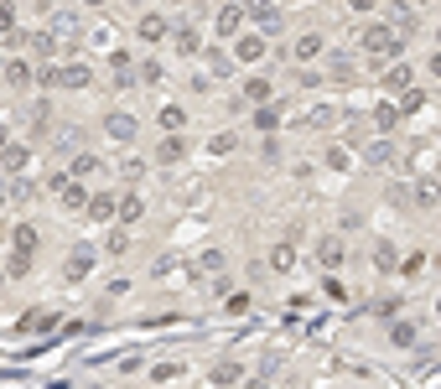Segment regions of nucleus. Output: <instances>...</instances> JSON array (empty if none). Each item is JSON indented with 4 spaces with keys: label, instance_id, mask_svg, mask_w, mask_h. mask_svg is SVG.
<instances>
[{
    "label": "nucleus",
    "instance_id": "obj_1",
    "mask_svg": "<svg viewBox=\"0 0 441 389\" xmlns=\"http://www.w3.org/2000/svg\"><path fill=\"white\" fill-rule=\"evenodd\" d=\"M358 47H364L374 62H390V58H400V32H395V26H364Z\"/></svg>",
    "mask_w": 441,
    "mask_h": 389
},
{
    "label": "nucleus",
    "instance_id": "obj_2",
    "mask_svg": "<svg viewBox=\"0 0 441 389\" xmlns=\"http://www.w3.org/2000/svg\"><path fill=\"white\" fill-rule=\"evenodd\" d=\"M104 136H110V140H119V145H125V140H136V119H130L125 110L104 114Z\"/></svg>",
    "mask_w": 441,
    "mask_h": 389
},
{
    "label": "nucleus",
    "instance_id": "obj_3",
    "mask_svg": "<svg viewBox=\"0 0 441 389\" xmlns=\"http://www.w3.org/2000/svg\"><path fill=\"white\" fill-rule=\"evenodd\" d=\"M291 58H296V62H317V58H322V32H301L296 47H291Z\"/></svg>",
    "mask_w": 441,
    "mask_h": 389
},
{
    "label": "nucleus",
    "instance_id": "obj_4",
    "mask_svg": "<svg viewBox=\"0 0 441 389\" xmlns=\"http://www.w3.org/2000/svg\"><path fill=\"white\" fill-rule=\"evenodd\" d=\"M213 26H218V37H239V26H244V6H239V0H229V6L218 11V21H213Z\"/></svg>",
    "mask_w": 441,
    "mask_h": 389
},
{
    "label": "nucleus",
    "instance_id": "obj_5",
    "mask_svg": "<svg viewBox=\"0 0 441 389\" xmlns=\"http://www.w3.org/2000/svg\"><path fill=\"white\" fill-rule=\"evenodd\" d=\"M114 208H119V197H114V192H99V197H88V208H84V213H88L93 223H110V218H114Z\"/></svg>",
    "mask_w": 441,
    "mask_h": 389
},
{
    "label": "nucleus",
    "instance_id": "obj_6",
    "mask_svg": "<svg viewBox=\"0 0 441 389\" xmlns=\"http://www.w3.org/2000/svg\"><path fill=\"white\" fill-rule=\"evenodd\" d=\"M265 58V42H260V37H234V62H260Z\"/></svg>",
    "mask_w": 441,
    "mask_h": 389
},
{
    "label": "nucleus",
    "instance_id": "obj_7",
    "mask_svg": "<svg viewBox=\"0 0 441 389\" xmlns=\"http://www.w3.org/2000/svg\"><path fill=\"white\" fill-rule=\"evenodd\" d=\"M88 270H93V249L78 244V254H68V265H62V275H68V280H84Z\"/></svg>",
    "mask_w": 441,
    "mask_h": 389
},
{
    "label": "nucleus",
    "instance_id": "obj_8",
    "mask_svg": "<svg viewBox=\"0 0 441 389\" xmlns=\"http://www.w3.org/2000/svg\"><path fill=\"white\" fill-rule=\"evenodd\" d=\"M166 32H171V26H166L162 11H145V16H140V37H145V42H162Z\"/></svg>",
    "mask_w": 441,
    "mask_h": 389
},
{
    "label": "nucleus",
    "instance_id": "obj_9",
    "mask_svg": "<svg viewBox=\"0 0 441 389\" xmlns=\"http://www.w3.org/2000/svg\"><path fill=\"white\" fill-rule=\"evenodd\" d=\"M239 6H244V11H249V16H255L260 26H275V21H280L275 0H239Z\"/></svg>",
    "mask_w": 441,
    "mask_h": 389
},
{
    "label": "nucleus",
    "instance_id": "obj_10",
    "mask_svg": "<svg viewBox=\"0 0 441 389\" xmlns=\"http://www.w3.org/2000/svg\"><path fill=\"white\" fill-rule=\"evenodd\" d=\"M58 197H62V208H68V213H78V208H88V192H84V187H78L73 177H68V182H62V187H58Z\"/></svg>",
    "mask_w": 441,
    "mask_h": 389
},
{
    "label": "nucleus",
    "instance_id": "obj_11",
    "mask_svg": "<svg viewBox=\"0 0 441 389\" xmlns=\"http://www.w3.org/2000/svg\"><path fill=\"white\" fill-rule=\"evenodd\" d=\"M156 156H162V166H177V161L187 156V140L182 136H166L162 145H156Z\"/></svg>",
    "mask_w": 441,
    "mask_h": 389
},
{
    "label": "nucleus",
    "instance_id": "obj_12",
    "mask_svg": "<svg viewBox=\"0 0 441 389\" xmlns=\"http://www.w3.org/2000/svg\"><path fill=\"white\" fill-rule=\"evenodd\" d=\"M416 203H421V208H436V203H441V182H436V177H421V182H416Z\"/></svg>",
    "mask_w": 441,
    "mask_h": 389
},
{
    "label": "nucleus",
    "instance_id": "obj_13",
    "mask_svg": "<svg viewBox=\"0 0 441 389\" xmlns=\"http://www.w3.org/2000/svg\"><path fill=\"white\" fill-rule=\"evenodd\" d=\"M317 260H322V270H338L343 265V244L338 239H322V244H317Z\"/></svg>",
    "mask_w": 441,
    "mask_h": 389
},
{
    "label": "nucleus",
    "instance_id": "obj_14",
    "mask_svg": "<svg viewBox=\"0 0 441 389\" xmlns=\"http://www.w3.org/2000/svg\"><path fill=\"white\" fill-rule=\"evenodd\" d=\"M93 84V73L84 68V62H73V68H62V84L58 88H88Z\"/></svg>",
    "mask_w": 441,
    "mask_h": 389
},
{
    "label": "nucleus",
    "instance_id": "obj_15",
    "mask_svg": "<svg viewBox=\"0 0 441 389\" xmlns=\"http://www.w3.org/2000/svg\"><path fill=\"white\" fill-rule=\"evenodd\" d=\"M244 99L249 104H270V78H244Z\"/></svg>",
    "mask_w": 441,
    "mask_h": 389
},
{
    "label": "nucleus",
    "instance_id": "obj_16",
    "mask_svg": "<svg viewBox=\"0 0 441 389\" xmlns=\"http://www.w3.org/2000/svg\"><path fill=\"white\" fill-rule=\"evenodd\" d=\"M395 125H400V104H379V110H374V130H384V136H390Z\"/></svg>",
    "mask_w": 441,
    "mask_h": 389
},
{
    "label": "nucleus",
    "instance_id": "obj_17",
    "mask_svg": "<svg viewBox=\"0 0 441 389\" xmlns=\"http://www.w3.org/2000/svg\"><path fill=\"white\" fill-rule=\"evenodd\" d=\"M11 244H16V249H37V244H42V234H37V223H16V234H11Z\"/></svg>",
    "mask_w": 441,
    "mask_h": 389
},
{
    "label": "nucleus",
    "instance_id": "obj_18",
    "mask_svg": "<svg viewBox=\"0 0 441 389\" xmlns=\"http://www.w3.org/2000/svg\"><path fill=\"white\" fill-rule=\"evenodd\" d=\"M114 213H119V223H136L140 213H145V203H140L136 192H130V197H119V208H114Z\"/></svg>",
    "mask_w": 441,
    "mask_h": 389
},
{
    "label": "nucleus",
    "instance_id": "obj_19",
    "mask_svg": "<svg viewBox=\"0 0 441 389\" xmlns=\"http://www.w3.org/2000/svg\"><path fill=\"white\" fill-rule=\"evenodd\" d=\"M390 343L395 348H410V343H416V322H390Z\"/></svg>",
    "mask_w": 441,
    "mask_h": 389
},
{
    "label": "nucleus",
    "instance_id": "obj_20",
    "mask_svg": "<svg viewBox=\"0 0 441 389\" xmlns=\"http://www.w3.org/2000/svg\"><path fill=\"white\" fill-rule=\"evenodd\" d=\"M0 161L6 171H26V145H0Z\"/></svg>",
    "mask_w": 441,
    "mask_h": 389
},
{
    "label": "nucleus",
    "instance_id": "obj_21",
    "mask_svg": "<svg viewBox=\"0 0 441 389\" xmlns=\"http://www.w3.org/2000/svg\"><path fill=\"white\" fill-rule=\"evenodd\" d=\"M26 47L37 52V58H52L58 52V37H47V32H37V37H26Z\"/></svg>",
    "mask_w": 441,
    "mask_h": 389
},
{
    "label": "nucleus",
    "instance_id": "obj_22",
    "mask_svg": "<svg viewBox=\"0 0 441 389\" xmlns=\"http://www.w3.org/2000/svg\"><path fill=\"white\" fill-rule=\"evenodd\" d=\"M384 84H390V88H410V84H416V73H410L405 62H395V68L384 73Z\"/></svg>",
    "mask_w": 441,
    "mask_h": 389
},
{
    "label": "nucleus",
    "instance_id": "obj_23",
    "mask_svg": "<svg viewBox=\"0 0 441 389\" xmlns=\"http://www.w3.org/2000/svg\"><path fill=\"white\" fill-rule=\"evenodd\" d=\"M6 84L11 88H26V84H32V68H26V62H6Z\"/></svg>",
    "mask_w": 441,
    "mask_h": 389
},
{
    "label": "nucleus",
    "instance_id": "obj_24",
    "mask_svg": "<svg viewBox=\"0 0 441 389\" xmlns=\"http://www.w3.org/2000/svg\"><path fill=\"white\" fill-rule=\"evenodd\" d=\"M182 125H187V114L177 110V104H166V110H162V130H166V136H177Z\"/></svg>",
    "mask_w": 441,
    "mask_h": 389
},
{
    "label": "nucleus",
    "instance_id": "obj_25",
    "mask_svg": "<svg viewBox=\"0 0 441 389\" xmlns=\"http://www.w3.org/2000/svg\"><path fill=\"white\" fill-rule=\"evenodd\" d=\"M280 125V110H275V104H260V110H255V130H275Z\"/></svg>",
    "mask_w": 441,
    "mask_h": 389
},
{
    "label": "nucleus",
    "instance_id": "obj_26",
    "mask_svg": "<svg viewBox=\"0 0 441 389\" xmlns=\"http://www.w3.org/2000/svg\"><path fill=\"white\" fill-rule=\"evenodd\" d=\"M26 270H32V249H16L6 260V275H26Z\"/></svg>",
    "mask_w": 441,
    "mask_h": 389
},
{
    "label": "nucleus",
    "instance_id": "obj_27",
    "mask_svg": "<svg viewBox=\"0 0 441 389\" xmlns=\"http://www.w3.org/2000/svg\"><path fill=\"white\" fill-rule=\"evenodd\" d=\"M88 171H99V156H73L68 161V177H88Z\"/></svg>",
    "mask_w": 441,
    "mask_h": 389
},
{
    "label": "nucleus",
    "instance_id": "obj_28",
    "mask_svg": "<svg viewBox=\"0 0 441 389\" xmlns=\"http://www.w3.org/2000/svg\"><path fill=\"white\" fill-rule=\"evenodd\" d=\"M374 265H379V270H400V254H395V244H379V249H374Z\"/></svg>",
    "mask_w": 441,
    "mask_h": 389
},
{
    "label": "nucleus",
    "instance_id": "obj_29",
    "mask_svg": "<svg viewBox=\"0 0 441 389\" xmlns=\"http://www.w3.org/2000/svg\"><path fill=\"white\" fill-rule=\"evenodd\" d=\"M390 156H395V151H390V145H384V140H379V145H369V151H364V161H369V166H384V161H390Z\"/></svg>",
    "mask_w": 441,
    "mask_h": 389
},
{
    "label": "nucleus",
    "instance_id": "obj_30",
    "mask_svg": "<svg viewBox=\"0 0 441 389\" xmlns=\"http://www.w3.org/2000/svg\"><path fill=\"white\" fill-rule=\"evenodd\" d=\"M177 52H187V58L197 52V32H192V26H182V32H177Z\"/></svg>",
    "mask_w": 441,
    "mask_h": 389
},
{
    "label": "nucleus",
    "instance_id": "obj_31",
    "mask_svg": "<svg viewBox=\"0 0 441 389\" xmlns=\"http://www.w3.org/2000/svg\"><path fill=\"white\" fill-rule=\"evenodd\" d=\"M151 379H156V384H171V379H182V369H177V364H156Z\"/></svg>",
    "mask_w": 441,
    "mask_h": 389
},
{
    "label": "nucleus",
    "instance_id": "obj_32",
    "mask_svg": "<svg viewBox=\"0 0 441 389\" xmlns=\"http://www.w3.org/2000/svg\"><path fill=\"white\" fill-rule=\"evenodd\" d=\"M208 379H213V384H234V379H239V364H218Z\"/></svg>",
    "mask_w": 441,
    "mask_h": 389
},
{
    "label": "nucleus",
    "instance_id": "obj_33",
    "mask_svg": "<svg viewBox=\"0 0 441 389\" xmlns=\"http://www.w3.org/2000/svg\"><path fill=\"white\" fill-rule=\"evenodd\" d=\"M11 197H16V203H32V197H37V182H16V187H11Z\"/></svg>",
    "mask_w": 441,
    "mask_h": 389
},
{
    "label": "nucleus",
    "instance_id": "obj_34",
    "mask_svg": "<svg viewBox=\"0 0 441 389\" xmlns=\"http://www.w3.org/2000/svg\"><path fill=\"white\" fill-rule=\"evenodd\" d=\"M37 84H42V88H58V84H62V68H52V62H47V68L37 73Z\"/></svg>",
    "mask_w": 441,
    "mask_h": 389
},
{
    "label": "nucleus",
    "instance_id": "obj_35",
    "mask_svg": "<svg viewBox=\"0 0 441 389\" xmlns=\"http://www.w3.org/2000/svg\"><path fill=\"white\" fill-rule=\"evenodd\" d=\"M104 249H110V254H125V249H130V234H125V229H114V234H110V244H104Z\"/></svg>",
    "mask_w": 441,
    "mask_h": 389
},
{
    "label": "nucleus",
    "instance_id": "obj_36",
    "mask_svg": "<svg viewBox=\"0 0 441 389\" xmlns=\"http://www.w3.org/2000/svg\"><path fill=\"white\" fill-rule=\"evenodd\" d=\"M410 110H421V88H405V99H400V114H410Z\"/></svg>",
    "mask_w": 441,
    "mask_h": 389
},
{
    "label": "nucleus",
    "instance_id": "obj_37",
    "mask_svg": "<svg viewBox=\"0 0 441 389\" xmlns=\"http://www.w3.org/2000/svg\"><path fill=\"white\" fill-rule=\"evenodd\" d=\"M140 78L145 84H162V62H140Z\"/></svg>",
    "mask_w": 441,
    "mask_h": 389
},
{
    "label": "nucleus",
    "instance_id": "obj_38",
    "mask_svg": "<svg viewBox=\"0 0 441 389\" xmlns=\"http://www.w3.org/2000/svg\"><path fill=\"white\" fill-rule=\"evenodd\" d=\"M291 260H296V254H291L286 244H280V249H275V260H270V265H275V270H291Z\"/></svg>",
    "mask_w": 441,
    "mask_h": 389
},
{
    "label": "nucleus",
    "instance_id": "obj_39",
    "mask_svg": "<svg viewBox=\"0 0 441 389\" xmlns=\"http://www.w3.org/2000/svg\"><path fill=\"white\" fill-rule=\"evenodd\" d=\"M234 151V136H213V156H229Z\"/></svg>",
    "mask_w": 441,
    "mask_h": 389
},
{
    "label": "nucleus",
    "instance_id": "obj_40",
    "mask_svg": "<svg viewBox=\"0 0 441 389\" xmlns=\"http://www.w3.org/2000/svg\"><path fill=\"white\" fill-rule=\"evenodd\" d=\"M348 6L358 11V16H369V11H374V0H348Z\"/></svg>",
    "mask_w": 441,
    "mask_h": 389
},
{
    "label": "nucleus",
    "instance_id": "obj_41",
    "mask_svg": "<svg viewBox=\"0 0 441 389\" xmlns=\"http://www.w3.org/2000/svg\"><path fill=\"white\" fill-rule=\"evenodd\" d=\"M244 389H270V384H265V379H249V384H244Z\"/></svg>",
    "mask_w": 441,
    "mask_h": 389
},
{
    "label": "nucleus",
    "instance_id": "obj_42",
    "mask_svg": "<svg viewBox=\"0 0 441 389\" xmlns=\"http://www.w3.org/2000/svg\"><path fill=\"white\" fill-rule=\"evenodd\" d=\"M0 208H6V187H0Z\"/></svg>",
    "mask_w": 441,
    "mask_h": 389
},
{
    "label": "nucleus",
    "instance_id": "obj_43",
    "mask_svg": "<svg viewBox=\"0 0 441 389\" xmlns=\"http://www.w3.org/2000/svg\"><path fill=\"white\" fill-rule=\"evenodd\" d=\"M0 145H6V125H0Z\"/></svg>",
    "mask_w": 441,
    "mask_h": 389
},
{
    "label": "nucleus",
    "instance_id": "obj_44",
    "mask_svg": "<svg viewBox=\"0 0 441 389\" xmlns=\"http://www.w3.org/2000/svg\"><path fill=\"white\" fill-rule=\"evenodd\" d=\"M84 6H104V0H84Z\"/></svg>",
    "mask_w": 441,
    "mask_h": 389
},
{
    "label": "nucleus",
    "instance_id": "obj_45",
    "mask_svg": "<svg viewBox=\"0 0 441 389\" xmlns=\"http://www.w3.org/2000/svg\"><path fill=\"white\" fill-rule=\"evenodd\" d=\"M436 317H441V301H436Z\"/></svg>",
    "mask_w": 441,
    "mask_h": 389
},
{
    "label": "nucleus",
    "instance_id": "obj_46",
    "mask_svg": "<svg viewBox=\"0 0 441 389\" xmlns=\"http://www.w3.org/2000/svg\"><path fill=\"white\" fill-rule=\"evenodd\" d=\"M395 6H405V0H395Z\"/></svg>",
    "mask_w": 441,
    "mask_h": 389
},
{
    "label": "nucleus",
    "instance_id": "obj_47",
    "mask_svg": "<svg viewBox=\"0 0 441 389\" xmlns=\"http://www.w3.org/2000/svg\"><path fill=\"white\" fill-rule=\"evenodd\" d=\"M436 42H441V32H436Z\"/></svg>",
    "mask_w": 441,
    "mask_h": 389
}]
</instances>
